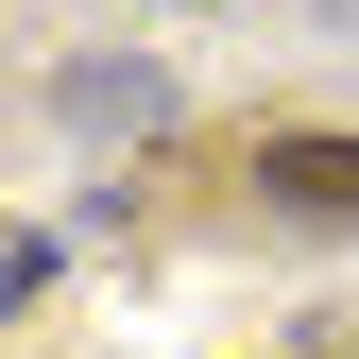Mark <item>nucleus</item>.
Here are the masks:
<instances>
[{"label":"nucleus","mask_w":359,"mask_h":359,"mask_svg":"<svg viewBox=\"0 0 359 359\" xmlns=\"http://www.w3.org/2000/svg\"><path fill=\"white\" fill-rule=\"evenodd\" d=\"M257 189H274L291 222H359V137H308L291 120V137H257Z\"/></svg>","instance_id":"f257e3e1"},{"label":"nucleus","mask_w":359,"mask_h":359,"mask_svg":"<svg viewBox=\"0 0 359 359\" xmlns=\"http://www.w3.org/2000/svg\"><path fill=\"white\" fill-rule=\"evenodd\" d=\"M69 120H86V137H154V120H171V69H69Z\"/></svg>","instance_id":"f03ea898"}]
</instances>
